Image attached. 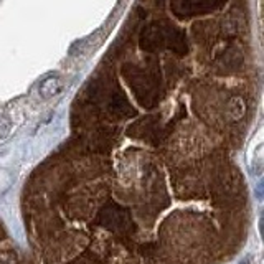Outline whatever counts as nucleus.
Returning <instances> with one entry per match:
<instances>
[{
	"label": "nucleus",
	"mask_w": 264,
	"mask_h": 264,
	"mask_svg": "<svg viewBox=\"0 0 264 264\" xmlns=\"http://www.w3.org/2000/svg\"><path fill=\"white\" fill-rule=\"evenodd\" d=\"M140 43H142L144 48H154V47H162V45H167L170 48H183V35L178 28L168 25V24H162V22H155V24L149 25L142 33V38H140Z\"/></svg>",
	"instance_id": "f257e3e1"
},
{
	"label": "nucleus",
	"mask_w": 264,
	"mask_h": 264,
	"mask_svg": "<svg viewBox=\"0 0 264 264\" xmlns=\"http://www.w3.org/2000/svg\"><path fill=\"white\" fill-rule=\"evenodd\" d=\"M224 0H172V7L178 15H196L220 7Z\"/></svg>",
	"instance_id": "f03ea898"
},
{
	"label": "nucleus",
	"mask_w": 264,
	"mask_h": 264,
	"mask_svg": "<svg viewBox=\"0 0 264 264\" xmlns=\"http://www.w3.org/2000/svg\"><path fill=\"white\" fill-rule=\"evenodd\" d=\"M61 89V81L58 76H50L47 80H43L38 86V91L43 98H52L55 94H58Z\"/></svg>",
	"instance_id": "7ed1b4c3"
}]
</instances>
